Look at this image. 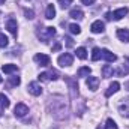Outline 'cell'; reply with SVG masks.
I'll return each mask as SVG.
<instances>
[{"mask_svg":"<svg viewBox=\"0 0 129 129\" xmlns=\"http://www.w3.org/2000/svg\"><path fill=\"white\" fill-rule=\"evenodd\" d=\"M64 81H66V84L69 86L71 98H77V95H78V84H77V80H74V78H71V77H64Z\"/></svg>","mask_w":129,"mask_h":129,"instance_id":"obj_1","label":"cell"},{"mask_svg":"<svg viewBox=\"0 0 129 129\" xmlns=\"http://www.w3.org/2000/svg\"><path fill=\"white\" fill-rule=\"evenodd\" d=\"M38 35H39L41 41L47 42V41H48L50 38H53V36L56 35V29H54V27H45V29H42V30L38 33Z\"/></svg>","mask_w":129,"mask_h":129,"instance_id":"obj_2","label":"cell"},{"mask_svg":"<svg viewBox=\"0 0 129 129\" xmlns=\"http://www.w3.org/2000/svg\"><path fill=\"white\" fill-rule=\"evenodd\" d=\"M57 62H59V64H60L62 68H64V66H71L72 62H74V56L69 54V53H64V54H62V56L57 59Z\"/></svg>","mask_w":129,"mask_h":129,"instance_id":"obj_3","label":"cell"},{"mask_svg":"<svg viewBox=\"0 0 129 129\" xmlns=\"http://www.w3.org/2000/svg\"><path fill=\"white\" fill-rule=\"evenodd\" d=\"M29 113V107L26 105V104H17L15 105V108H14V114L17 116V117H24L26 114Z\"/></svg>","mask_w":129,"mask_h":129,"instance_id":"obj_4","label":"cell"},{"mask_svg":"<svg viewBox=\"0 0 129 129\" xmlns=\"http://www.w3.org/2000/svg\"><path fill=\"white\" fill-rule=\"evenodd\" d=\"M41 81H50V80H57L59 78V74L54 71V69H51V71H48V72H42L39 77H38Z\"/></svg>","mask_w":129,"mask_h":129,"instance_id":"obj_5","label":"cell"},{"mask_svg":"<svg viewBox=\"0 0 129 129\" xmlns=\"http://www.w3.org/2000/svg\"><path fill=\"white\" fill-rule=\"evenodd\" d=\"M119 113H120L123 117H128L129 119V98L122 99V104L119 105Z\"/></svg>","mask_w":129,"mask_h":129,"instance_id":"obj_6","label":"cell"},{"mask_svg":"<svg viewBox=\"0 0 129 129\" xmlns=\"http://www.w3.org/2000/svg\"><path fill=\"white\" fill-rule=\"evenodd\" d=\"M33 59H35V62H36V63H39L41 66H48L50 62H51L50 56H47V54H36Z\"/></svg>","mask_w":129,"mask_h":129,"instance_id":"obj_7","label":"cell"},{"mask_svg":"<svg viewBox=\"0 0 129 129\" xmlns=\"http://www.w3.org/2000/svg\"><path fill=\"white\" fill-rule=\"evenodd\" d=\"M18 24H17V20H14V18H9L8 21H6V29L9 30V32L12 33L15 38H17V33H18Z\"/></svg>","mask_w":129,"mask_h":129,"instance_id":"obj_8","label":"cell"},{"mask_svg":"<svg viewBox=\"0 0 129 129\" xmlns=\"http://www.w3.org/2000/svg\"><path fill=\"white\" fill-rule=\"evenodd\" d=\"M119 90H120V83H119V81H113V83L110 84L108 90L105 92V96H107V98L113 96V95H114V93H117Z\"/></svg>","mask_w":129,"mask_h":129,"instance_id":"obj_9","label":"cell"},{"mask_svg":"<svg viewBox=\"0 0 129 129\" xmlns=\"http://www.w3.org/2000/svg\"><path fill=\"white\" fill-rule=\"evenodd\" d=\"M90 30L93 33H102L105 30V24H104V21H101V20H96L95 23H92V26H90Z\"/></svg>","mask_w":129,"mask_h":129,"instance_id":"obj_10","label":"cell"},{"mask_svg":"<svg viewBox=\"0 0 129 129\" xmlns=\"http://www.w3.org/2000/svg\"><path fill=\"white\" fill-rule=\"evenodd\" d=\"M101 53H102V59H105L107 62H116L117 60V56L114 54V53H111L110 50H107V48H104V50H101Z\"/></svg>","mask_w":129,"mask_h":129,"instance_id":"obj_11","label":"cell"},{"mask_svg":"<svg viewBox=\"0 0 129 129\" xmlns=\"http://www.w3.org/2000/svg\"><path fill=\"white\" fill-rule=\"evenodd\" d=\"M86 84H87V87L90 89V90H98V87H99V78L98 77H89L87 78V81H86Z\"/></svg>","mask_w":129,"mask_h":129,"instance_id":"obj_12","label":"cell"},{"mask_svg":"<svg viewBox=\"0 0 129 129\" xmlns=\"http://www.w3.org/2000/svg\"><path fill=\"white\" fill-rule=\"evenodd\" d=\"M128 8H120V9H117V11H114L111 15H113V18L116 20V21H119V20H122L125 15H128Z\"/></svg>","mask_w":129,"mask_h":129,"instance_id":"obj_13","label":"cell"},{"mask_svg":"<svg viewBox=\"0 0 129 129\" xmlns=\"http://www.w3.org/2000/svg\"><path fill=\"white\" fill-rule=\"evenodd\" d=\"M29 92L32 93L33 96H39V95L42 93V87H41L38 83H35V81H33V83L29 84Z\"/></svg>","mask_w":129,"mask_h":129,"instance_id":"obj_14","label":"cell"},{"mask_svg":"<svg viewBox=\"0 0 129 129\" xmlns=\"http://www.w3.org/2000/svg\"><path fill=\"white\" fill-rule=\"evenodd\" d=\"M117 38L123 42H129V29H119L117 30Z\"/></svg>","mask_w":129,"mask_h":129,"instance_id":"obj_15","label":"cell"},{"mask_svg":"<svg viewBox=\"0 0 129 129\" xmlns=\"http://www.w3.org/2000/svg\"><path fill=\"white\" fill-rule=\"evenodd\" d=\"M9 104L11 102H9L8 96H5V93H0V116H2V111L9 107Z\"/></svg>","mask_w":129,"mask_h":129,"instance_id":"obj_16","label":"cell"},{"mask_svg":"<svg viewBox=\"0 0 129 129\" xmlns=\"http://www.w3.org/2000/svg\"><path fill=\"white\" fill-rule=\"evenodd\" d=\"M54 17H56V8H54V5H48L47 11H45V18L47 20H53Z\"/></svg>","mask_w":129,"mask_h":129,"instance_id":"obj_17","label":"cell"},{"mask_svg":"<svg viewBox=\"0 0 129 129\" xmlns=\"http://www.w3.org/2000/svg\"><path fill=\"white\" fill-rule=\"evenodd\" d=\"M69 17L71 18H74V20H83L84 18V14H83V11L81 9H72L71 12H69Z\"/></svg>","mask_w":129,"mask_h":129,"instance_id":"obj_18","label":"cell"},{"mask_svg":"<svg viewBox=\"0 0 129 129\" xmlns=\"http://www.w3.org/2000/svg\"><path fill=\"white\" fill-rule=\"evenodd\" d=\"M113 74H114V69H113L111 64H105V66L102 68V75H104V78H110V77H113Z\"/></svg>","mask_w":129,"mask_h":129,"instance_id":"obj_19","label":"cell"},{"mask_svg":"<svg viewBox=\"0 0 129 129\" xmlns=\"http://www.w3.org/2000/svg\"><path fill=\"white\" fill-rule=\"evenodd\" d=\"M2 71H3L5 74H14V72L18 71V68H17V64L9 63V64H3V66H2Z\"/></svg>","mask_w":129,"mask_h":129,"instance_id":"obj_20","label":"cell"},{"mask_svg":"<svg viewBox=\"0 0 129 129\" xmlns=\"http://www.w3.org/2000/svg\"><path fill=\"white\" fill-rule=\"evenodd\" d=\"M77 57L78 59H81V60H84V59H87V50L84 48V47H80V48H77Z\"/></svg>","mask_w":129,"mask_h":129,"instance_id":"obj_21","label":"cell"},{"mask_svg":"<svg viewBox=\"0 0 129 129\" xmlns=\"http://www.w3.org/2000/svg\"><path fill=\"white\" fill-rule=\"evenodd\" d=\"M90 72H92V69L89 68V66H83V68H80L78 69V77H89L90 75Z\"/></svg>","mask_w":129,"mask_h":129,"instance_id":"obj_22","label":"cell"},{"mask_svg":"<svg viewBox=\"0 0 129 129\" xmlns=\"http://www.w3.org/2000/svg\"><path fill=\"white\" fill-rule=\"evenodd\" d=\"M101 57H102V53H101V50L95 47V48H93V51H92V60H93V62H98Z\"/></svg>","mask_w":129,"mask_h":129,"instance_id":"obj_23","label":"cell"},{"mask_svg":"<svg viewBox=\"0 0 129 129\" xmlns=\"http://www.w3.org/2000/svg\"><path fill=\"white\" fill-rule=\"evenodd\" d=\"M8 44H9V39H8V36H6L5 33H0V48H5V47H8Z\"/></svg>","mask_w":129,"mask_h":129,"instance_id":"obj_24","label":"cell"},{"mask_svg":"<svg viewBox=\"0 0 129 129\" xmlns=\"http://www.w3.org/2000/svg\"><path fill=\"white\" fill-rule=\"evenodd\" d=\"M69 32L72 35H80L81 33V27L78 24H69Z\"/></svg>","mask_w":129,"mask_h":129,"instance_id":"obj_25","label":"cell"},{"mask_svg":"<svg viewBox=\"0 0 129 129\" xmlns=\"http://www.w3.org/2000/svg\"><path fill=\"white\" fill-rule=\"evenodd\" d=\"M105 129H119V128H117V123L113 119H108L105 122Z\"/></svg>","mask_w":129,"mask_h":129,"instance_id":"obj_26","label":"cell"},{"mask_svg":"<svg viewBox=\"0 0 129 129\" xmlns=\"http://www.w3.org/2000/svg\"><path fill=\"white\" fill-rule=\"evenodd\" d=\"M9 83H11L12 86H18V84L21 83V80H20V77H11V78H9Z\"/></svg>","mask_w":129,"mask_h":129,"instance_id":"obj_27","label":"cell"},{"mask_svg":"<svg viewBox=\"0 0 129 129\" xmlns=\"http://www.w3.org/2000/svg\"><path fill=\"white\" fill-rule=\"evenodd\" d=\"M24 15H26V18H29V20H33V18H35V12H33L32 9H24Z\"/></svg>","mask_w":129,"mask_h":129,"instance_id":"obj_28","label":"cell"},{"mask_svg":"<svg viewBox=\"0 0 129 129\" xmlns=\"http://www.w3.org/2000/svg\"><path fill=\"white\" fill-rule=\"evenodd\" d=\"M59 3H60V6L63 9H66V8H69L72 5V0H59Z\"/></svg>","mask_w":129,"mask_h":129,"instance_id":"obj_29","label":"cell"},{"mask_svg":"<svg viewBox=\"0 0 129 129\" xmlns=\"http://www.w3.org/2000/svg\"><path fill=\"white\" fill-rule=\"evenodd\" d=\"M64 41H66V47H69V48H71V47H74V39H72V38L66 36V38H64Z\"/></svg>","mask_w":129,"mask_h":129,"instance_id":"obj_30","label":"cell"},{"mask_svg":"<svg viewBox=\"0 0 129 129\" xmlns=\"http://www.w3.org/2000/svg\"><path fill=\"white\" fill-rule=\"evenodd\" d=\"M96 0H81V3L83 5H86V6H90V5H93Z\"/></svg>","mask_w":129,"mask_h":129,"instance_id":"obj_31","label":"cell"},{"mask_svg":"<svg viewBox=\"0 0 129 129\" xmlns=\"http://www.w3.org/2000/svg\"><path fill=\"white\" fill-rule=\"evenodd\" d=\"M60 50V44H56L54 47H53V51H59Z\"/></svg>","mask_w":129,"mask_h":129,"instance_id":"obj_32","label":"cell"},{"mask_svg":"<svg viewBox=\"0 0 129 129\" xmlns=\"http://www.w3.org/2000/svg\"><path fill=\"white\" fill-rule=\"evenodd\" d=\"M5 3V0H0V5H3Z\"/></svg>","mask_w":129,"mask_h":129,"instance_id":"obj_33","label":"cell"},{"mask_svg":"<svg viewBox=\"0 0 129 129\" xmlns=\"http://www.w3.org/2000/svg\"><path fill=\"white\" fill-rule=\"evenodd\" d=\"M0 83H2V77H0Z\"/></svg>","mask_w":129,"mask_h":129,"instance_id":"obj_34","label":"cell"},{"mask_svg":"<svg viewBox=\"0 0 129 129\" xmlns=\"http://www.w3.org/2000/svg\"><path fill=\"white\" fill-rule=\"evenodd\" d=\"M98 129H101V128H98Z\"/></svg>","mask_w":129,"mask_h":129,"instance_id":"obj_35","label":"cell"}]
</instances>
